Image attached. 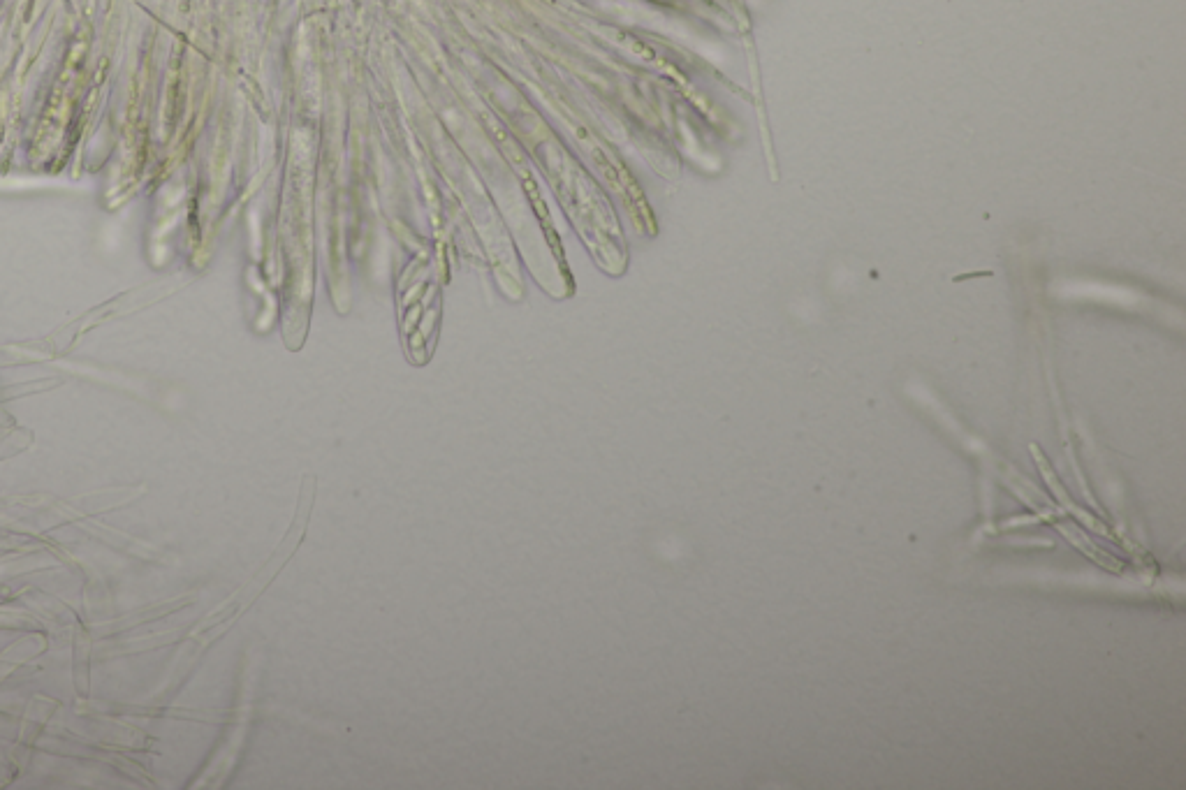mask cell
I'll use <instances>...</instances> for the list:
<instances>
[{
	"label": "cell",
	"instance_id": "7a4b0ae2",
	"mask_svg": "<svg viewBox=\"0 0 1186 790\" xmlns=\"http://www.w3.org/2000/svg\"><path fill=\"white\" fill-rule=\"evenodd\" d=\"M1034 455H1036V459H1038V466H1041V471H1043V478H1045V480H1048V485H1050V487H1052V492H1054V494H1057V496H1059V499H1061V506H1066V508H1068V510H1071V512H1073V515H1078V517H1082V519H1085V522H1087V524H1089V526H1094V529H1096V531H1101V533H1108V529H1105V526H1103V524H1098V522H1096V519H1094V517H1092V515H1087V512H1085V510H1082V508H1078V506H1073V503H1071V499H1068V496H1066V492H1064V487H1061V482H1059V480H1057V475H1054V471H1052V468H1050V466H1048V462H1045V459H1043V455H1041V452H1038V450H1036V448H1034Z\"/></svg>",
	"mask_w": 1186,
	"mask_h": 790
},
{
	"label": "cell",
	"instance_id": "6da1fadb",
	"mask_svg": "<svg viewBox=\"0 0 1186 790\" xmlns=\"http://www.w3.org/2000/svg\"><path fill=\"white\" fill-rule=\"evenodd\" d=\"M1059 531L1064 533V536L1068 538V543L1078 547V550L1082 554H1085V557L1096 561L1098 566H1103V568H1108V570H1115V573H1119V570H1122V563L1112 559L1110 554H1105L1103 550H1098V547L1089 543V540L1085 536H1082L1080 531H1075V529H1071V526H1066V524H1059Z\"/></svg>",
	"mask_w": 1186,
	"mask_h": 790
}]
</instances>
